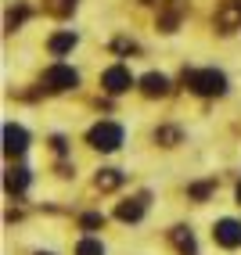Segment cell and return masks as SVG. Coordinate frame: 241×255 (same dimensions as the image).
Masks as SVG:
<instances>
[{"instance_id": "6da1fadb", "label": "cell", "mask_w": 241, "mask_h": 255, "mask_svg": "<svg viewBox=\"0 0 241 255\" xmlns=\"http://www.w3.org/2000/svg\"><path fill=\"white\" fill-rule=\"evenodd\" d=\"M184 83L202 97H220L227 90V79H223V72H216V69H191V72H184Z\"/></svg>"}, {"instance_id": "7a4b0ae2", "label": "cell", "mask_w": 241, "mask_h": 255, "mask_svg": "<svg viewBox=\"0 0 241 255\" xmlns=\"http://www.w3.org/2000/svg\"><path fill=\"white\" fill-rule=\"evenodd\" d=\"M79 83V72L76 69H68V65H50V69L43 72V90H72Z\"/></svg>"}, {"instance_id": "3957f363", "label": "cell", "mask_w": 241, "mask_h": 255, "mask_svg": "<svg viewBox=\"0 0 241 255\" xmlns=\"http://www.w3.org/2000/svg\"><path fill=\"white\" fill-rule=\"evenodd\" d=\"M90 144L97 151H115L119 144H123V126H115V123H97L90 129Z\"/></svg>"}, {"instance_id": "277c9868", "label": "cell", "mask_w": 241, "mask_h": 255, "mask_svg": "<svg viewBox=\"0 0 241 255\" xmlns=\"http://www.w3.org/2000/svg\"><path fill=\"white\" fill-rule=\"evenodd\" d=\"M101 87L108 94H123V90L133 87V76H130V69H123V65H112V69L101 76Z\"/></svg>"}, {"instance_id": "5b68a950", "label": "cell", "mask_w": 241, "mask_h": 255, "mask_svg": "<svg viewBox=\"0 0 241 255\" xmlns=\"http://www.w3.org/2000/svg\"><path fill=\"white\" fill-rule=\"evenodd\" d=\"M213 237L223 248H238L241 245V223L238 219H220V223L213 227Z\"/></svg>"}, {"instance_id": "8992f818", "label": "cell", "mask_w": 241, "mask_h": 255, "mask_svg": "<svg viewBox=\"0 0 241 255\" xmlns=\"http://www.w3.org/2000/svg\"><path fill=\"white\" fill-rule=\"evenodd\" d=\"M29 147V133L22 129V126H4V151L7 155H22V151Z\"/></svg>"}, {"instance_id": "52a82bcc", "label": "cell", "mask_w": 241, "mask_h": 255, "mask_svg": "<svg viewBox=\"0 0 241 255\" xmlns=\"http://www.w3.org/2000/svg\"><path fill=\"white\" fill-rule=\"evenodd\" d=\"M141 90H144L148 97H162V94H169V79L159 76V72H151V76L141 79Z\"/></svg>"}, {"instance_id": "ba28073f", "label": "cell", "mask_w": 241, "mask_h": 255, "mask_svg": "<svg viewBox=\"0 0 241 255\" xmlns=\"http://www.w3.org/2000/svg\"><path fill=\"white\" fill-rule=\"evenodd\" d=\"M144 194L141 198H133V201H123V205H119V219H126V223H133V219H141L144 216Z\"/></svg>"}, {"instance_id": "9c48e42d", "label": "cell", "mask_w": 241, "mask_h": 255, "mask_svg": "<svg viewBox=\"0 0 241 255\" xmlns=\"http://www.w3.org/2000/svg\"><path fill=\"white\" fill-rule=\"evenodd\" d=\"M4 187H7V194H22L25 187H29V173H25V169H11L7 180H4Z\"/></svg>"}, {"instance_id": "30bf717a", "label": "cell", "mask_w": 241, "mask_h": 255, "mask_svg": "<svg viewBox=\"0 0 241 255\" xmlns=\"http://www.w3.org/2000/svg\"><path fill=\"white\" fill-rule=\"evenodd\" d=\"M76 47V32H58V36H50V54H65V50Z\"/></svg>"}, {"instance_id": "8fae6325", "label": "cell", "mask_w": 241, "mask_h": 255, "mask_svg": "<svg viewBox=\"0 0 241 255\" xmlns=\"http://www.w3.org/2000/svg\"><path fill=\"white\" fill-rule=\"evenodd\" d=\"M173 241H177V248H180V252H191V255H195V237L187 234L184 227H177V230H173Z\"/></svg>"}, {"instance_id": "7c38bea8", "label": "cell", "mask_w": 241, "mask_h": 255, "mask_svg": "<svg viewBox=\"0 0 241 255\" xmlns=\"http://www.w3.org/2000/svg\"><path fill=\"white\" fill-rule=\"evenodd\" d=\"M238 22H241V4H231L227 11L220 14V25H223V29H234Z\"/></svg>"}, {"instance_id": "4fadbf2b", "label": "cell", "mask_w": 241, "mask_h": 255, "mask_svg": "<svg viewBox=\"0 0 241 255\" xmlns=\"http://www.w3.org/2000/svg\"><path fill=\"white\" fill-rule=\"evenodd\" d=\"M119 183H123V176H119L115 169H105V173L97 176V187H101V191H112V187H119Z\"/></svg>"}, {"instance_id": "5bb4252c", "label": "cell", "mask_w": 241, "mask_h": 255, "mask_svg": "<svg viewBox=\"0 0 241 255\" xmlns=\"http://www.w3.org/2000/svg\"><path fill=\"white\" fill-rule=\"evenodd\" d=\"M76 255H105V245H101V241H94V237H87V241H79Z\"/></svg>"}, {"instance_id": "9a60e30c", "label": "cell", "mask_w": 241, "mask_h": 255, "mask_svg": "<svg viewBox=\"0 0 241 255\" xmlns=\"http://www.w3.org/2000/svg\"><path fill=\"white\" fill-rule=\"evenodd\" d=\"M177 137H180L177 129H159V133H155V140H166V144H173Z\"/></svg>"}, {"instance_id": "2e32d148", "label": "cell", "mask_w": 241, "mask_h": 255, "mask_svg": "<svg viewBox=\"0 0 241 255\" xmlns=\"http://www.w3.org/2000/svg\"><path fill=\"white\" fill-rule=\"evenodd\" d=\"M101 223H105L101 216H83V227H101Z\"/></svg>"}, {"instance_id": "e0dca14e", "label": "cell", "mask_w": 241, "mask_h": 255, "mask_svg": "<svg viewBox=\"0 0 241 255\" xmlns=\"http://www.w3.org/2000/svg\"><path fill=\"white\" fill-rule=\"evenodd\" d=\"M238 201H241V183H238Z\"/></svg>"}]
</instances>
